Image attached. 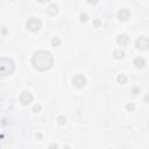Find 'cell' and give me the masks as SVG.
I'll return each instance as SVG.
<instances>
[{
  "label": "cell",
  "mask_w": 149,
  "mask_h": 149,
  "mask_svg": "<svg viewBox=\"0 0 149 149\" xmlns=\"http://www.w3.org/2000/svg\"><path fill=\"white\" fill-rule=\"evenodd\" d=\"M40 27H41V22L35 17H31L27 21V28L30 29L31 31H37L40 29Z\"/></svg>",
  "instance_id": "cell-3"
},
{
  "label": "cell",
  "mask_w": 149,
  "mask_h": 149,
  "mask_svg": "<svg viewBox=\"0 0 149 149\" xmlns=\"http://www.w3.org/2000/svg\"><path fill=\"white\" fill-rule=\"evenodd\" d=\"M20 100H21L22 104L27 105V104L31 102V100H33V95H31L29 92H23V93L20 95Z\"/></svg>",
  "instance_id": "cell-5"
},
{
  "label": "cell",
  "mask_w": 149,
  "mask_h": 149,
  "mask_svg": "<svg viewBox=\"0 0 149 149\" xmlns=\"http://www.w3.org/2000/svg\"><path fill=\"white\" fill-rule=\"evenodd\" d=\"M72 83H73V85H76L77 87H81V86H84V85H85L86 79H85L83 76L78 74V76H76V77L72 79Z\"/></svg>",
  "instance_id": "cell-4"
},
{
  "label": "cell",
  "mask_w": 149,
  "mask_h": 149,
  "mask_svg": "<svg viewBox=\"0 0 149 149\" xmlns=\"http://www.w3.org/2000/svg\"><path fill=\"white\" fill-rule=\"evenodd\" d=\"M31 62H33V65L35 69H37L40 71H45L51 68V65L54 63V58L50 52L41 50V51L35 52Z\"/></svg>",
  "instance_id": "cell-1"
},
{
  "label": "cell",
  "mask_w": 149,
  "mask_h": 149,
  "mask_svg": "<svg viewBox=\"0 0 149 149\" xmlns=\"http://www.w3.org/2000/svg\"><path fill=\"white\" fill-rule=\"evenodd\" d=\"M49 149H57V147H56V146H51Z\"/></svg>",
  "instance_id": "cell-11"
},
{
  "label": "cell",
  "mask_w": 149,
  "mask_h": 149,
  "mask_svg": "<svg viewBox=\"0 0 149 149\" xmlns=\"http://www.w3.org/2000/svg\"><path fill=\"white\" fill-rule=\"evenodd\" d=\"M136 45L137 48H141V49H144L148 47V40L146 37H140L137 41H136Z\"/></svg>",
  "instance_id": "cell-6"
},
{
  "label": "cell",
  "mask_w": 149,
  "mask_h": 149,
  "mask_svg": "<svg viewBox=\"0 0 149 149\" xmlns=\"http://www.w3.org/2000/svg\"><path fill=\"white\" fill-rule=\"evenodd\" d=\"M52 43H54V44H58L59 41H58V40H52Z\"/></svg>",
  "instance_id": "cell-10"
},
{
  "label": "cell",
  "mask_w": 149,
  "mask_h": 149,
  "mask_svg": "<svg viewBox=\"0 0 149 149\" xmlns=\"http://www.w3.org/2000/svg\"><path fill=\"white\" fill-rule=\"evenodd\" d=\"M127 41H128V38H127V36L126 35H120L119 37H118V42L120 43V44H126L127 43Z\"/></svg>",
  "instance_id": "cell-8"
},
{
  "label": "cell",
  "mask_w": 149,
  "mask_h": 149,
  "mask_svg": "<svg viewBox=\"0 0 149 149\" xmlns=\"http://www.w3.org/2000/svg\"><path fill=\"white\" fill-rule=\"evenodd\" d=\"M128 16H129V13H128V10H126V9H122V10L119 13L120 20H127Z\"/></svg>",
  "instance_id": "cell-7"
},
{
  "label": "cell",
  "mask_w": 149,
  "mask_h": 149,
  "mask_svg": "<svg viewBox=\"0 0 149 149\" xmlns=\"http://www.w3.org/2000/svg\"><path fill=\"white\" fill-rule=\"evenodd\" d=\"M14 70V63L9 58H0V74H10Z\"/></svg>",
  "instance_id": "cell-2"
},
{
  "label": "cell",
  "mask_w": 149,
  "mask_h": 149,
  "mask_svg": "<svg viewBox=\"0 0 149 149\" xmlns=\"http://www.w3.org/2000/svg\"><path fill=\"white\" fill-rule=\"evenodd\" d=\"M118 80L121 81V83H125L126 81V77L125 76H120V77H118Z\"/></svg>",
  "instance_id": "cell-9"
}]
</instances>
